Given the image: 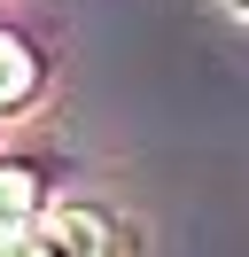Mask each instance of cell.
I'll use <instances>...</instances> for the list:
<instances>
[{
	"mask_svg": "<svg viewBox=\"0 0 249 257\" xmlns=\"http://www.w3.org/2000/svg\"><path fill=\"white\" fill-rule=\"evenodd\" d=\"M31 234H39V249H47V257H125L117 226H109L101 210H47Z\"/></svg>",
	"mask_w": 249,
	"mask_h": 257,
	"instance_id": "1",
	"label": "cell"
},
{
	"mask_svg": "<svg viewBox=\"0 0 249 257\" xmlns=\"http://www.w3.org/2000/svg\"><path fill=\"white\" fill-rule=\"evenodd\" d=\"M16 226H39V179L0 164V234H16Z\"/></svg>",
	"mask_w": 249,
	"mask_h": 257,
	"instance_id": "2",
	"label": "cell"
},
{
	"mask_svg": "<svg viewBox=\"0 0 249 257\" xmlns=\"http://www.w3.org/2000/svg\"><path fill=\"white\" fill-rule=\"evenodd\" d=\"M31 86H39V55H31L24 39L0 32V109H8V101H24Z\"/></svg>",
	"mask_w": 249,
	"mask_h": 257,
	"instance_id": "3",
	"label": "cell"
},
{
	"mask_svg": "<svg viewBox=\"0 0 249 257\" xmlns=\"http://www.w3.org/2000/svg\"><path fill=\"white\" fill-rule=\"evenodd\" d=\"M0 257H47V249H39L31 226H16V234H0Z\"/></svg>",
	"mask_w": 249,
	"mask_h": 257,
	"instance_id": "4",
	"label": "cell"
},
{
	"mask_svg": "<svg viewBox=\"0 0 249 257\" xmlns=\"http://www.w3.org/2000/svg\"><path fill=\"white\" fill-rule=\"evenodd\" d=\"M241 8H249V0H241Z\"/></svg>",
	"mask_w": 249,
	"mask_h": 257,
	"instance_id": "5",
	"label": "cell"
}]
</instances>
